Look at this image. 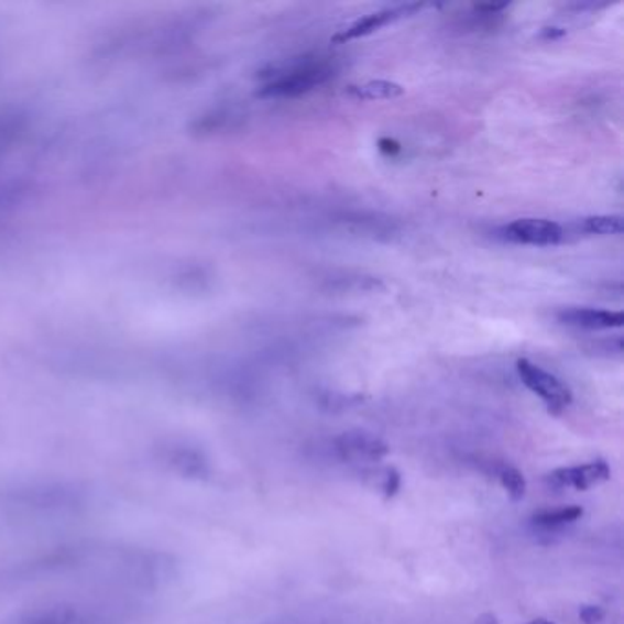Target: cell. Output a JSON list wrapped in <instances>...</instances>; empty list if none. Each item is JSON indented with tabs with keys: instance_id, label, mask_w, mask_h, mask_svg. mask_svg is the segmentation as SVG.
<instances>
[{
	"instance_id": "18",
	"label": "cell",
	"mask_w": 624,
	"mask_h": 624,
	"mask_svg": "<svg viewBox=\"0 0 624 624\" xmlns=\"http://www.w3.org/2000/svg\"><path fill=\"white\" fill-rule=\"evenodd\" d=\"M565 30H562V28H546V30H543V37L546 39H557V37H562V35H565Z\"/></svg>"
},
{
	"instance_id": "20",
	"label": "cell",
	"mask_w": 624,
	"mask_h": 624,
	"mask_svg": "<svg viewBox=\"0 0 624 624\" xmlns=\"http://www.w3.org/2000/svg\"><path fill=\"white\" fill-rule=\"evenodd\" d=\"M527 624H555V623H551V621L548 620H535L532 621V623H527Z\"/></svg>"
},
{
	"instance_id": "5",
	"label": "cell",
	"mask_w": 624,
	"mask_h": 624,
	"mask_svg": "<svg viewBox=\"0 0 624 624\" xmlns=\"http://www.w3.org/2000/svg\"><path fill=\"white\" fill-rule=\"evenodd\" d=\"M336 449L348 462H380L391 452V447L366 430H348L336 440Z\"/></svg>"
},
{
	"instance_id": "14",
	"label": "cell",
	"mask_w": 624,
	"mask_h": 624,
	"mask_svg": "<svg viewBox=\"0 0 624 624\" xmlns=\"http://www.w3.org/2000/svg\"><path fill=\"white\" fill-rule=\"evenodd\" d=\"M502 488L507 491L513 502H521L526 496V477L516 468H504L499 474Z\"/></svg>"
},
{
	"instance_id": "19",
	"label": "cell",
	"mask_w": 624,
	"mask_h": 624,
	"mask_svg": "<svg viewBox=\"0 0 624 624\" xmlns=\"http://www.w3.org/2000/svg\"><path fill=\"white\" fill-rule=\"evenodd\" d=\"M477 624H499V621H496V617H494V615L485 614L477 621Z\"/></svg>"
},
{
	"instance_id": "17",
	"label": "cell",
	"mask_w": 624,
	"mask_h": 624,
	"mask_svg": "<svg viewBox=\"0 0 624 624\" xmlns=\"http://www.w3.org/2000/svg\"><path fill=\"white\" fill-rule=\"evenodd\" d=\"M380 151L386 154V156H396V154L402 153V145H399L396 140L383 138V140H380Z\"/></svg>"
},
{
	"instance_id": "8",
	"label": "cell",
	"mask_w": 624,
	"mask_h": 624,
	"mask_svg": "<svg viewBox=\"0 0 624 624\" xmlns=\"http://www.w3.org/2000/svg\"><path fill=\"white\" fill-rule=\"evenodd\" d=\"M13 624H107L87 610L74 604H46L17 617Z\"/></svg>"
},
{
	"instance_id": "15",
	"label": "cell",
	"mask_w": 624,
	"mask_h": 624,
	"mask_svg": "<svg viewBox=\"0 0 624 624\" xmlns=\"http://www.w3.org/2000/svg\"><path fill=\"white\" fill-rule=\"evenodd\" d=\"M402 489V474L394 468L385 469V477H383V482H381V491H383V496L385 500H391L399 493Z\"/></svg>"
},
{
	"instance_id": "7",
	"label": "cell",
	"mask_w": 624,
	"mask_h": 624,
	"mask_svg": "<svg viewBox=\"0 0 624 624\" xmlns=\"http://www.w3.org/2000/svg\"><path fill=\"white\" fill-rule=\"evenodd\" d=\"M612 477L609 463L604 460L576 466V468H560L549 472L548 482L554 488H571L577 491H588V489L609 482Z\"/></svg>"
},
{
	"instance_id": "9",
	"label": "cell",
	"mask_w": 624,
	"mask_h": 624,
	"mask_svg": "<svg viewBox=\"0 0 624 624\" xmlns=\"http://www.w3.org/2000/svg\"><path fill=\"white\" fill-rule=\"evenodd\" d=\"M560 325L577 330H612L621 328L624 322L623 311L598 310V308H565L557 311Z\"/></svg>"
},
{
	"instance_id": "11",
	"label": "cell",
	"mask_w": 624,
	"mask_h": 624,
	"mask_svg": "<svg viewBox=\"0 0 624 624\" xmlns=\"http://www.w3.org/2000/svg\"><path fill=\"white\" fill-rule=\"evenodd\" d=\"M405 88L392 81H369L359 87L348 88V96L358 101H388V99L402 98Z\"/></svg>"
},
{
	"instance_id": "12",
	"label": "cell",
	"mask_w": 624,
	"mask_h": 624,
	"mask_svg": "<svg viewBox=\"0 0 624 624\" xmlns=\"http://www.w3.org/2000/svg\"><path fill=\"white\" fill-rule=\"evenodd\" d=\"M582 515H584V510L581 505H566V507H559V510L540 511L533 516V524L549 529V527L566 526V524L581 521Z\"/></svg>"
},
{
	"instance_id": "6",
	"label": "cell",
	"mask_w": 624,
	"mask_h": 624,
	"mask_svg": "<svg viewBox=\"0 0 624 624\" xmlns=\"http://www.w3.org/2000/svg\"><path fill=\"white\" fill-rule=\"evenodd\" d=\"M422 8H424L422 4H403L375 11V13H370L363 19H358L350 26L333 35L331 43L344 44L355 41V39L366 37V35H372V33L377 32L386 24H391V22L397 21V19H402V17L414 15Z\"/></svg>"
},
{
	"instance_id": "16",
	"label": "cell",
	"mask_w": 624,
	"mask_h": 624,
	"mask_svg": "<svg viewBox=\"0 0 624 624\" xmlns=\"http://www.w3.org/2000/svg\"><path fill=\"white\" fill-rule=\"evenodd\" d=\"M579 620L582 624H599L604 620V610L595 604H584L579 610Z\"/></svg>"
},
{
	"instance_id": "2",
	"label": "cell",
	"mask_w": 624,
	"mask_h": 624,
	"mask_svg": "<svg viewBox=\"0 0 624 624\" xmlns=\"http://www.w3.org/2000/svg\"><path fill=\"white\" fill-rule=\"evenodd\" d=\"M333 77V65L322 57H303L289 63L288 68H281L272 81L261 88V98H299L314 92Z\"/></svg>"
},
{
	"instance_id": "3",
	"label": "cell",
	"mask_w": 624,
	"mask_h": 624,
	"mask_svg": "<svg viewBox=\"0 0 624 624\" xmlns=\"http://www.w3.org/2000/svg\"><path fill=\"white\" fill-rule=\"evenodd\" d=\"M516 372L521 375L522 383L543 399L549 413L559 416L562 410L570 407L573 402L570 386L562 383L557 375L549 374L548 370L532 363L529 359L516 361Z\"/></svg>"
},
{
	"instance_id": "1",
	"label": "cell",
	"mask_w": 624,
	"mask_h": 624,
	"mask_svg": "<svg viewBox=\"0 0 624 624\" xmlns=\"http://www.w3.org/2000/svg\"><path fill=\"white\" fill-rule=\"evenodd\" d=\"M87 504V494L74 483H17L0 491V507L19 516L74 515Z\"/></svg>"
},
{
	"instance_id": "10",
	"label": "cell",
	"mask_w": 624,
	"mask_h": 624,
	"mask_svg": "<svg viewBox=\"0 0 624 624\" xmlns=\"http://www.w3.org/2000/svg\"><path fill=\"white\" fill-rule=\"evenodd\" d=\"M163 460L173 471L189 478H204L209 471L207 460L200 451L190 447L176 446L168 447L163 452Z\"/></svg>"
},
{
	"instance_id": "13",
	"label": "cell",
	"mask_w": 624,
	"mask_h": 624,
	"mask_svg": "<svg viewBox=\"0 0 624 624\" xmlns=\"http://www.w3.org/2000/svg\"><path fill=\"white\" fill-rule=\"evenodd\" d=\"M581 229L588 234H599V237H612V234L623 233V217L621 215H595V217L584 218Z\"/></svg>"
},
{
	"instance_id": "4",
	"label": "cell",
	"mask_w": 624,
	"mask_h": 624,
	"mask_svg": "<svg viewBox=\"0 0 624 624\" xmlns=\"http://www.w3.org/2000/svg\"><path fill=\"white\" fill-rule=\"evenodd\" d=\"M499 237L511 244L551 248L565 242L566 231L560 223L546 218H518L500 228Z\"/></svg>"
}]
</instances>
